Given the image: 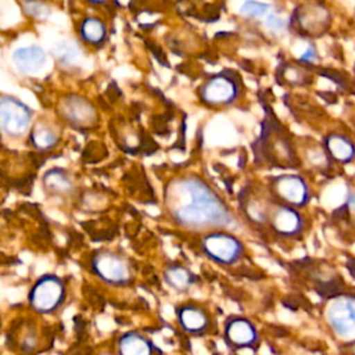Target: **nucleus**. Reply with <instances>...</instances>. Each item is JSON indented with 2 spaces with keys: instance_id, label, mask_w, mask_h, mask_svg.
Wrapping results in <instances>:
<instances>
[{
  "instance_id": "20e7f679",
  "label": "nucleus",
  "mask_w": 355,
  "mask_h": 355,
  "mask_svg": "<svg viewBox=\"0 0 355 355\" xmlns=\"http://www.w3.org/2000/svg\"><path fill=\"white\" fill-rule=\"evenodd\" d=\"M65 282L54 273L39 276L28 291V305L39 315H53L65 302Z\"/></svg>"
},
{
  "instance_id": "4468645a",
  "label": "nucleus",
  "mask_w": 355,
  "mask_h": 355,
  "mask_svg": "<svg viewBox=\"0 0 355 355\" xmlns=\"http://www.w3.org/2000/svg\"><path fill=\"white\" fill-rule=\"evenodd\" d=\"M237 97V86L233 79L219 75L209 79L201 90V98L212 105L229 104Z\"/></svg>"
},
{
  "instance_id": "6ab92c4d",
  "label": "nucleus",
  "mask_w": 355,
  "mask_h": 355,
  "mask_svg": "<svg viewBox=\"0 0 355 355\" xmlns=\"http://www.w3.org/2000/svg\"><path fill=\"white\" fill-rule=\"evenodd\" d=\"M58 141L57 133L46 125H36L31 132V143L35 148L40 151H47L53 148Z\"/></svg>"
},
{
  "instance_id": "39448f33",
  "label": "nucleus",
  "mask_w": 355,
  "mask_h": 355,
  "mask_svg": "<svg viewBox=\"0 0 355 355\" xmlns=\"http://www.w3.org/2000/svg\"><path fill=\"white\" fill-rule=\"evenodd\" d=\"M268 187L273 200L298 209L306 207L312 198L311 187L300 173L284 172L275 175L269 179Z\"/></svg>"
},
{
  "instance_id": "ddd939ff",
  "label": "nucleus",
  "mask_w": 355,
  "mask_h": 355,
  "mask_svg": "<svg viewBox=\"0 0 355 355\" xmlns=\"http://www.w3.org/2000/svg\"><path fill=\"white\" fill-rule=\"evenodd\" d=\"M331 162L347 165L355 161V141L340 132H330L323 137L322 143Z\"/></svg>"
},
{
  "instance_id": "f8f14e48",
  "label": "nucleus",
  "mask_w": 355,
  "mask_h": 355,
  "mask_svg": "<svg viewBox=\"0 0 355 355\" xmlns=\"http://www.w3.org/2000/svg\"><path fill=\"white\" fill-rule=\"evenodd\" d=\"M42 189L49 197L68 198L75 191V182L65 168L53 166L42 176Z\"/></svg>"
},
{
  "instance_id": "9b49d317",
  "label": "nucleus",
  "mask_w": 355,
  "mask_h": 355,
  "mask_svg": "<svg viewBox=\"0 0 355 355\" xmlns=\"http://www.w3.org/2000/svg\"><path fill=\"white\" fill-rule=\"evenodd\" d=\"M116 355H161L155 343L139 330L123 331L115 343Z\"/></svg>"
},
{
  "instance_id": "6e6552de",
  "label": "nucleus",
  "mask_w": 355,
  "mask_h": 355,
  "mask_svg": "<svg viewBox=\"0 0 355 355\" xmlns=\"http://www.w3.org/2000/svg\"><path fill=\"white\" fill-rule=\"evenodd\" d=\"M222 337L225 344L233 351H255L261 340L257 326L248 318L241 315H230L225 319Z\"/></svg>"
},
{
  "instance_id": "aec40b11",
  "label": "nucleus",
  "mask_w": 355,
  "mask_h": 355,
  "mask_svg": "<svg viewBox=\"0 0 355 355\" xmlns=\"http://www.w3.org/2000/svg\"><path fill=\"white\" fill-rule=\"evenodd\" d=\"M105 26L97 18H86L80 25L82 37L90 44H100L105 39Z\"/></svg>"
},
{
  "instance_id": "c756f323",
  "label": "nucleus",
  "mask_w": 355,
  "mask_h": 355,
  "mask_svg": "<svg viewBox=\"0 0 355 355\" xmlns=\"http://www.w3.org/2000/svg\"><path fill=\"white\" fill-rule=\"evenodd\" d=\"M354 75H355V65H354Z\"/></svg>"
},
{
  "instance_id": "f257e3e1",
  "label": "nucleus",
  "mask_w": 355,
  "mask_h": 355,
  "mask_svg": "<svg viewBox=\"0 0 355 355\" xmlns=\"http://www.w3.org/2000/svg\"><path fill=\"white\" fill-rule=\"evenodd\" d=\"M164 205L169 219L189 232L205 233L233 223V214L225 200L196 175L171 179L164 190Z\"/></svg>"
},
{
  "instance_id": "1a4fd4ad",
  "label": "nucleus",
  "mask_w": 355,
  "mask_h": 355,
  "mask_svg": "<svg viewBox=\"0 0 355 355\" xmlns=\"http://www.w3.org/2000/svg\"><path fill=\"white\" fill-rule=\"evenodd\" d=\"M32 112L19 100L3 96L0 101V123L1 130L10 137L25 135L31 126Z\"/></svg>"
},
{
  "instance_id": "bb28decb",
  "label": "nucleus",
  "mask_w": 355,
  "mask_h": 355,
  "mask_svg": "<svg viewBox=\"0 0 355 355\" xmlns=\"http://www.w3.org/2000/svg\"><path fill=\"white\" fill-rule=\"evenodd\" d=\"M341 355H355V340L344 341L341 347Z\"/></svg>"
},
{
  "instance_id": "7ed1b4c3",
  "label": "nucleus",
  "mask_w": 355,
  "mask_h": 355,
  "mask_svg": "<svg viewBox=\"0 0 355 355\" xmlns=\"http://www.w3.org/2000/svg\"><path fill=\"white\" fill-rule=\"evenodd\" d=\"M89 265L92 273L107 284L126 287L133 283V266L130 261L118 251L107 248L97 250L92 254Z\"/></svg>"
},
{
  "instance_id": "cd10ccee",
  "label": "nucleus",
  "mask_w": 355,
  "mask_h": 355,
  "mask_svg": "<svg viewBox=\"0 0 355 355\" xmlns=\"http://www.w3.org/2000/svg\"><path fill=\"white\" fill-rule=\"evenodd\" d=\"M349 211H354L355 212V191L349 193L347 196V200H345V204H344Z\"/></svg>"
},
{
  "instance_id": "f3484780",
  "label": "nucleus",
  "mask_w": 355,
  "mask_h": 355,
  "mask_svg": "<svg viewBox=\"0 0 355 355\" xmlns=\"http://www.w3.org/2000/svg\"><path fill=\"white\" fill-rule=\"evenodd\" d=\"M298 26L304 35H320L330 24V14L326 8L315 6L306 11H301L298 15Z\"/></svg>"
},
{
  "instance_id": "412c9836",
  "label": "nucleus",
  "mask_w": 355,
  "mask_h": 355,
  "mask_svg": "<svg viewBox=\"0 0 355 355\" xmlns=\"http://www.w3.org/2000/svg\"><path fill=\"white\" fill-rule=\"evenodd\" d=\"M54 55L65 65H69V64H73L78 58V50L68 44V43H62V44H58L55 49H54Z\"/></svg>"
},
{
  "instance_id": "0eeeda50",
  "label": "nucleus",
  "mask_w": 355,
  "mask_h": 355,
  "mask_svg": "<svg viewBox=\"0 0 355 355\" xmlns=\"http://www.w3.org/2000/svg\"><path fill=\"white\" fill-rule=\"evenodd\" d=\"M266 225L277 237L297 239L305 230V218L298 208L272 200Z\"/></svg>"
},
{
  "instance_id": "423d86ee",
  "label": "nucleus",
  "mask_w": 355,
  "mask_h": 355,
  "mask_svg": "<svg viewBox=\"0 0 355 355\" xmlns=\"http://www.w3.org/2000/svg\"><path fill=\"white\" fill-rule=\"evenodd\" d=\"M324 319L336 337L355 340V294L334 297L324 309Z\"/></svg>"
},
{
  "instance_id": "393cba45",
  "label": "nucleus",
  "mask_w": 355,
  "mask_h": 355,
  "mask_svg": "<svg viewBox=\"0 0 355 355\" xmlns=\"http://www.w3.org/2000/svg\"><path fill=\"white\" fill-rule=\"evenodd\" d=\"M265 25H266L268 28L273 29V31H280V29L284 26V21H283L282 18H279L277 15L269 12V14L266 15V22H265Z\"/></svg>"
},
{
  "instance_id": "a211bd4d",
  "label": "nucleus",
  "mask_w": 355,
  "mask_h": 355,
  "mask_svg": "<svg viewBox=\"0 0 355 355\" xmlns=\"http://www.w3.org/2000/svg\"><path fill=\"white\" fill-rule=\"evenodd\" d=\"M12 61L15 67L25 73L39 69L46 61V53L37 46L21 47L14 51Z\"/></svg>"
},
{
  "instance_id": "f03ea898",
  "label": "nucleus",
  "mask_w": 355,
  "mask_h": 355,
  "mask_svg": "<svg viewBox=\"0 0 355 355\" xmlns=\"http://www.w3.org/2000/svg\"><path fill=\"white\" fill-rule=\"evenodd\" d=\"M200 250L205 258L220 266H232L245 255L244 243L226 229H215L202 233Z\"/></svg>"
},
{
  "instance_id": "5701e85b",
  "label": "nucleus",
  "mask_w": 355,
  "mask_h": 355,
  "mask_svg": "<svg viewBox=\"0 0 355 355\" xmlns=\"http://www.w3.org/2000/svg\"><path fill=\"white\" fill-rule=\"evenodd\" d=\"M24 8L29 15L36 18L46 17L49 14V7L43 1H37V0H26L24 3Z\"/></svg>"
},
{
  "instance_id": "4be33fe9",
  "label": "nucleus",
  "mask_w": 355,
  "mask_h": 355,
  "mask_svg": "<svg viewBox=\"0 0 355 355\" xmlns=\"http://www.w3.org/2000/svg\"><path fill=\"white\" fill-rule=\"evenodd\" d=\"M241 12L250 17H263L269 14V6L259 3V1H254V0H248L241 6Z\"/></svg>"
},
{
  "instance_id": "2eb2a0df",
  "label": "nucleus",
  "mask_w": 355,
  "mask_h": 355,
  "mask_svg": "<svg viewBox=\"0 0 355 355\" xmlns=\"http://www.w3.org/2000/svg\"><path fill=\"white\" fill-rule=\"evenodd\" d=\"M62 115L67 122L75 128H90L97 121V114L93 105L79 97H69L64 101Z\"/></svg>"
},
{
  "instance_id": "9d476101",
  "label": "nucleus",
  "mask_w": 355,
  "mask_h": 355,
  "mask_svg": "<svg viewBox=\"0 0 355 355\" xmlns=\"http://www.w3.org/2000/svg\"><path fill=\"white\" fill-rule=\"evenodd\" d=\"M175 318L179 327L189 336L201 337L212 329L209 311L198 302H183L176 305Z\"/></svg>"
},
{
  "instance_id": "b1692460",
  "label": "nucleus",
  "mask_w": 355,
  "mask_h": 355,
  "mask_svg": "<svg viewBox=\"0 0 355 355\" xmlns=\"http://www.w3.org/2000/svg\"><path fill=\"white\" fill-rule=\"evenodd\" d=\"M306 73L304 69H301L300 67H293L290 65L286 71V79L294 85H304L306 83Z\"/></svg>"
},
{
  "instance_id": "dca6fc26",
  "label": "nucleus",
  "mask_w": 355,
  "mask_h": 355,
  "mask_svg": "<svg viewBox=\"0 0 355 355\" xmlns=\"http://www.w3.org/2000/svg\"><path fill=\"white\" fill-rule=\"evenodd\" d=\"M162 279L176 293L190 291L198 282V276L182 263H169L162 272Z\"/></svg>"
},
{
  "instance_id": "c85d7f7f",
  "label": "nucleus",
  "mask_w": 355,
  "mask_h": 355,
  "mask_svg": "<svg viewBox=\"0 0 355 355\" xmlns=\"http://www.w3.org/2000/svg\"><path fill=\"white\" fill-rule=\"evenodd\" d=\"M90 1H92V3H98V4H100V3H105V0H90Z\"/></svg>"
},
{
  "instance_id": "a878e982",
  "label": "nucleus",
  "mask_w": 355,
  "mask_h": 355,
  "mask_svg": "<svg viewBox=\"0 0 355 355\" xmlns=\"http://www.w3.org/2000/svg\"><path fill=\"white\" fill-rule=\"evenodd\" d=\"M316 58H318V53H316L315 47L308 46V49L300 57V61L304 62V64H313L316 61Z\"/></svg>"
}]
</instances>
